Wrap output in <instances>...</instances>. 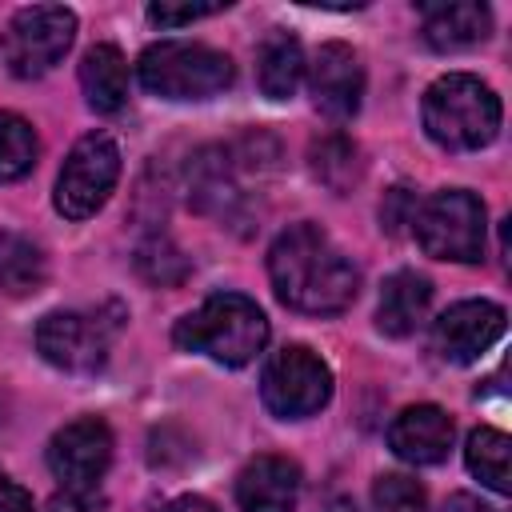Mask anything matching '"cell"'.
Wrapping results in <instances>:
<instances>
[{"instance_id":"6da1fadb","label":"cell","mask_w":512,"mask_h":512,"mask_svg":"<svg viewBox=\"0 0 512 512\" xmlns=\"http://www.w3.org/2000/svg\"><path fill=\"white\" fill-rule=\"evenodd\" d=\"M268 276L280 304L308 316H336L360 292L356 264L316 224H292L272 240Z\"/></svg>"},{"instance_id":"7a4b0ae2","label":"cell","mask_w":512,"mask_h":512,"mask_svg":"<svg viewBox=\"0 0 512 512\" xmlns=\"http://www.w3.org/2000/svg\"><path fill=\"white\" fill-rule=\"evenodd\" d=\"M172 336L184 352H204L228 368H240L264 352L268 316L260 312L256 300L240 292H216L196 312H188Z\"/></svg>"},{"instance_id":"3957f363","label":"cell","mask_w":512,"mask_h":512,"mask_svg":"<svg viewBox=\"0 0 512 512\" xmlns=\"http://www.w3.org/2000/svg\"><path fill=\"white\" fill-rule=\"evenodd\" d=\"M424 128L440 148H484L500 132V96L468 72H448L424 92Z\"/></svg>"},{"instance_id":"277c9868","label":"cell","mask_w":512,"mask_h":512,"mask_svg":"<svg viewBox=\"0 0 512 512\" xmlns=\"http://www.w3.org/2000/svg\"><path fill=\"white\" fill-rule=\"evenodd\" d=\"M136 76L160 100H208L232 84V60L208 44L160 40L140 52Z\"/></svg>"},{"instance_id":"5b68a950","label":"cell","mask_w":512,"mask_h":512,"mask_svg":"<svg viewBox=\"0 0 512 512\" xmlns=\"http://www.w3.org/2000/svg\"><path fill=\"white\" fill-rule=\"evenodd\" d=\"M72 40H76L72 8H64V4L20 8L8 20V28L0 32V64L20 80H36L64 60Z\"/></svg>"},{"instance_id":"8992f818","label":"cell","mask_w":512,"mask_h":512,"mask_svg":"<svg viewBox=\"0 0 512 512\" xmlns=\"http://www.w3.org/2000/svg\"><path fill=\"white\" fill-rule=\"evenodd\" d=\"M416 240L428 256L436 260H452V264H476L484 260V204L480 196L464 192V188H444L436 196H428L416 208Z\"/></svg>"},{"instance_id":"52a82bcc","label":"cell","mask_w":512,"mask_h":512,"mask_svg":"<svg viewBox=\"0 0 512 512\" xmlns=\"http://www.w3.org/2000/svg\"><path fill=\"white\" fill-rule=\"evenodd\" d=\"M120 180V148L104 132H88L72 144L64 156V168L56 176V212L68 220H88L104 208Z\"/></svg>"},{"instance_id":"ba28073f","label":"cell","mask_w":512,"mask_h":512,"mask_svg":"<svg viewBox=\"0 0 512 512\" xmlns=\"http://www.w3.org/2000/svg\"><path fill=\"white\" fill-rule=\"evenodd\" d=\"M260 396L280 420H304L332 400V372L312 348L288 344L264 364Z\"/></svg>"},{"instance_id":"9c48e42d","label":"cell","mask_w":512,"mask_h":512,"mask_svg":"<svg viewBox=\"0 0 512 512\" xmlns=\"http://www.w3.org/2000/svg\"><path fill=\"white\" fill-rule=\"evenodd\" d=\"M112 324L88 312H48L36 324V348L64 372H96L108 360Z\"/></svg>"},{"instance_id":"30bf717a","label":"cell","mask_w":512,"mask_h":512,"mask_svg":"<svg viewBox=\"0 0 512 512\" xmlns=\"http://www.w3.org/2000/svg\"><path fill=\"white\" fill-rule=\"evenodd\" d=\"M108 464H112V432L96 416H80L48 440V468L72 492H96Z\"/></svg>"},{"instance_id":"8fae6325","label":"cell","mask_w":512,"mask_h":512,"mask_svg":"<svg viewBox=\"0 0 512 512\" xmlns=\"http://www.w3.org/2000/svg\"><path fill=\"white\" fill-rule=\"evenodd\" d=\"M504 308L492 300H460L452 304L436 328H432V348L448 360V364H468L476 356H484L500 336H504Z\"/></svg>"},{"instance_id":"7c38bea8","label":"cell","mask_w":512,"mask_h":512,"mask_svg":"<svg viewBox=\"0 0 512 512\" xmlns=\"http://www.w3.org/2000/svg\"><path fill=\"white\" fill-rule=\"evenodd\" d=\"M360 96H364L360 56L340 40L324 44L312 60V100H316V108L332 120H348V116L360 112Z\"/></svg>"},{"instance_id":"4fadbf2b","label":"cell","mask_w":512,"mask_h":512,"mask_svg":"<svg viewBox=\"0 0 512 512\" xmlns=\"http://www.w3.org/2000/svg\"><path fill=\"white\" fill-rule=\"evenodd\" d=\"M452 432H456V424H452V416L444 408L412 404L392 420L388 444L408 464H440L448 456V448H452Z\"/></svg>"},{"instance_id":"5bb4252c","label":"cell","mask_w":512,"mask_h":512,"mask_svg":"<svg viewBox=\"0 0 512 512\" xmlns=\"http://www.w3.org/2000/svg\"><path fill=\"white\" fill-rule=\"evenodd\" d=\"M300 496V468L288 456H256L236 476L240 512H292Z\"/></svg>"},{"instance_id":"9a60e30c","label":"cell","mask_w":512,"mask_h":512,"mask_svg":"<svg viewBox=\"0 0 512 512\" xmlns=\"http://www.w3.org/2000/svg\"><path fill=\"white\" fill-rule=\"evenodd\" d=\"M492 32V12L476 0H448V4H424V40L436 52H460L480 44Z\"/></svg>"},{"instance_id":"2e32d148","label":"cell","mask_w":512,"mask_h":512,"mask_svg":"<svg viewBox=\"0 0 512 512\" xmlns=\"http://www.w3.org/2000/svg\"><path fill=\"white\" fill-rule=\"evenodd\" d=\"M432 304V280L404 268L392 272L380 288V304H376V328L384 336H408L420 328V320L428 316Z\"/></svg>"},{"instance_id":"e0dca14e","label":"cell","mask_w":512,"mask_h":512,"mask_svg":"<svg viewBox=\"0 0 512 512\" xmlns=\"http://www.w3.org/2000/svg\"><path fill=\"white\" fill-rule=\"evenodd\" d=\"M80 88L88 96V108L116 112L128 100V60L116 44H92L80 60Z\"/></svg>"},{"instance_id":"ac0fdd59","label":"cell","mask_w":512,"mask_h":512,"mask_svg":"<svg viewBox=\"0 0 512 512\" xmlns=\"http://www.w3.org/2000/svg\"><path fill=\"white\" fill-rule=\"evenodd\" d=\"M48 280V260L40 244H32L20 232H0V292L4 296H28Z\"/></svg>"},{"instance_id":"d6986e66","label":"cell","mask_w":512,"mask_h":512,"mask_svg":"<svg viewBox=\"0 0 512 512\" xmlns=\"http://www.w3.org/2000/svg\"><path fill=\"white\" fill-rule=\"evenodd\" d=\"M304 80V48L288 32H272L260 44V88L272 100H288Z\"/></svg>"},{"instance_id":"ffe728a7","label":"cell","mask_w":512,"mask_h":512,"mask_svg":"<svg viewBox=\"0 0 512 512\" xmlns=\"http://www.w3.org/2000/svg\"><path fill=\"white\" fill-rule=\"evenodd\" d=\"M464 460H468V472H472L484 488H492V492H500V496L512 492V472H508L512 444H508V436H504L500 428H476V432L468 436Z\"/></svg>"},{"instance_id":"44dd1931","label":"cell","mask_w":512,"mask_h":512,"mask_svg":"<svg viewBox=\"0 0 512 512\" xmlns=\"http://www.w3.org/2000/svg\"><path fill=\"white\" fill-rule=\"evenodd\" d=\"M308 160H312L316 180L328 184L332 192H348V188L360 180V172H364V164H360V148H356L344 132H328V136L312 140Z\"/></svg>"},{"instance_id":"7402d4cb","label":"cell","mask_w":512,"mask_h":512,"mask_svg":"<svg viewBox=\"0 0 512 512\" xmlns=\"http://www.w3.org/2000/svg\"><path fill=\"white\" fill-rule=\"evenodd\" d=\"M36 156H40V140L32 124L0 108V180H20L24 172H32Z\"/></svg>"},{"instance_id":"603a6c76","label":"cell","mask_w":512,"mask_h":512,"mask_svg":"<svg viewBox=\"0 0 512 512\" xmlns=\"http://www.w3.org/2000/svg\"><path fill=\"white\" fill-rule=\"evenodd\" d=\"M372 512H424V488L412 476L384 472L372 484Z\"/></svg>"},{"instance_id":"cb8c5ba5","label":"cell","mask_w":512,"mask_h":512,"mask_svg":"<svg viewBox=\"0 0 512 512\" xmlns=\"http://www.w3.org/2000/svg\"><path fill=\"white\" fill-rule=\"evenodd\" d=\"M136 268L148 276V280H156V284H176L184 272H188V264H184V256L168 244V240H148V244H140V252H136Z\"/></svg>"},{"instance_id":"d4e9b609","label":"cell","mask_w":512,"mask_h":512,"mask_svg":"<svg viewBox=\"0 0 512 512\" xmlns=\"http://www.w3.org/2000/svg\"><path fill=\"white\" fill-rule=\"evenodd\" d=\"M228 4H176V0H160V4H148V20L160 24V28H180V24H192L200 16H216L224 12Z\"/></svg>"},{"instance_id":"484cf974","label":"cell","mask_w":512,"mask_h":512,"mask_svg":"<svg viewBox=\"0 0 512 512\" xmlns=\"http://www.w3.org/2000/svg\"><path fill=\"white\" fill-rule=\"evenodd\" d=\"M416 196L408 192V188H392V192H384V204H380V224H384V232L388 236H400L412 220H416Z\"/></svg>"},{"instance_id":"4316f807","label":"cell","mask_w":512,"mask_h":512,"mask_svg":"<svg viewBox=\"0 0 512 512\" xmlns=\"http://www.w3.org/2000/svg\"><path fill=\"white\" fill-rule=\"evenodd\" d=\"M44 512H104V500L96 492H72V488H64V492H56L44 504Z\"/></svg>"},{"instance_id":"83f0119b","label":"cell","mask_w":512,"mask_h":512,"mask_svg":"<svg viewBox=\"0 0 512 512\" xmlns=\"http://www.w3.org/2000/svg\"><path fill=\"white\" fill-rule=\"evenodd\" d=\"M0 512H32V496L4 472H0Z\"/></svg>"},{"instance_id":"f1b7e54d","label":"cell","mask_w":512,"mask_h":512,"mask_svg":"<svg viewBox=\"0 0 512 512\" xmlns=\"http://www.w3.org/2000/svg\"><path fill=\"white\" fill-rule=\"evenodd\" d=\"M440 512H500V508H496V504H484V500L472 496V492H456V496L444 500Z\"/></svg>"},{"instance_id":"f546056e","label":"cell","mask_w":512,"mask_h":512,"mask_svg":"<svg viewBox=\"0 0 512 512\" xmlns=\"http://www.w3.org/2000/svg\"><path fill=\"white\" fill-rule=\"evenodd\" d=\"M164 512H216V504L204 496H176L164 504Z\"/></svg>"},{"instance_id":"4dcf8cb0","label":"cell","mask_w":512,"mask_h":512,"mask_svg":"<svg viewBox=\"0 0 512 512\" xmlns=\"http://www.w3.org/2000/svg\"><path fill=\"white\" fill-rule=\"evenodd\" d=\"M324 512H356V504H352L348 496H332V500L324 504Z\"/></svg>"}]
</instances>
